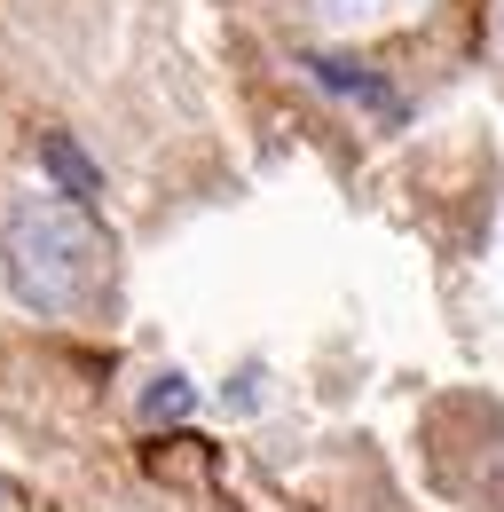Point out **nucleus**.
Returning a JSON list of instances; mask_svg holds the SVG:
<instances>
[{"mask_svg":"<svg viewBox=\"0 0 504 512\" xmlns=\"http://www.w3.org/2000/svg\"><path fill=\"white\" fill-rule=\"evenodd\" d=\"M300 71H308V79L323 87V95H331V103L363 111L371 127H386V134L402 127V95H394V87H386L371 64H355V56H300Z\"/></svg>","mask_w":504,"mask_h":512,"instance_id":"nucleus-2","label":"nucleus"},{"mask_svg":"<svg viewBox=\"0 0 504 512\" xmlns=\"http://www.w3.org/2000/svg\"><path fill=\"white\" fill-rule=\"evenodd\" d=\"M0 260H8V292L32 316H71L103 276V229L71 197H24L0 229Z\"/></svg>","mask_w":504,"mask_h":512,"instance_id":"nucleus-1","label":"nucleus"},{"mask_svg":"<svg viewBox=\"0 0 504 512\" xmlns=\"http://www.w3.org/2000/svg\"><path fill=\"white\" fill-rule=\"evenodd\" d=\"M40 166H48L56 197H71V205H95V197H103V174L87 166V150H79L71 134H40Z\"/></svg>","mask_w":504,"mask_h":512,"instance_id":"nucleus-3","label":"nucleus"},{"mask_svg":"<svg viewBox=\"0 0 504 512\" xmlns=\"http://www.w3.org/2000/svg\"><path fill=\"white\" fill-rule=\"evenodd\" d=\"M189 410H197V394H189V379H182V371L150 379V394H142V418H150V426H182Z\"/></svg>","mask_w":504,"mask_h":512,"instance_id":"nucleus-4","label":"nucleus"},{"mask_svg":"<svg viewBox=\"0 0 504 512\" xmlns=\"http://www.w3.org/2000/svg\"><path fill=\"white\" fill-rule=\"evenodd\" d=\"M0 512H16V489H8V481H0Z\"/></svg>","mask_w":504,"mask_h":512,"instance_id":"nucleus-5","label":"nucleus"}]
</instances>
